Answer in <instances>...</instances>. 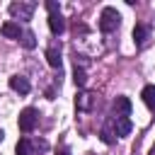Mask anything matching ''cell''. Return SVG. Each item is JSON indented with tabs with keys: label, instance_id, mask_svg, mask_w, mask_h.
Returning a JSON list of instances; mask_svg holds the SVG:
<instances>
[{
	"label": "cell",
	"instance_id": "6da1fadb",
	"mask_svg": "<svg viewBox=\"0 0 155 155\" xmlns=\"http://www.w3.org/2000/svg\"><path fill=\"white\" fill-rule=\"evenodd\" d=\"M46 10H48V29H51V34H63L65 31V19H63V15H61V7H58V2L56 0H46Z\"/></svg>",
	"mask_w": 155,
	"mask_h": 155
},
{
	"label": "cell",
	"instance_id": "7a4b0ae2",
	"mask_svg": "<svg viewBox=\"0 0 155 155\" xmlns=\"http://www.w3.org/2000/svg\"><path fill=\"white\" fill-rule=\"evenodd\" d=\"M119 24H121V15L116 12V7H104L99 15V29L104 34H111L119 29Z\"/></svg>",
	"mask_w": 155,
	"mask_h": 155
},
{
	"label": "cell",
	"instance_id": "3957f363",
	"mask_svg": "<svg viewBox=\"0 0 155 155\" xmlns=\"http://www.w3.org/2000/svg\"><path fill=\"white\" fill-rule=\"evenodd\" d=\"M36 124H39V111H36V109L27 107V109H22V111H19L17 126H19V131H22V133H31V131L36 128Z\"/></svg>",
	"mask_w": 155,
	"mask_h": 155
},
{
	"label": "cell",
	"instance_id": "277c9868",
	"mask_svg": "<svg viewBox=\"0 0 155 155\" xmlns=\"http://www.w3.org/2000/svg\"><path fill=\"white\" fill-rule=\"evenodd\" d=\"M48 143L46 140H31V138H22L17 143V155H39L41 150H46Z\"/></svg>",
	"mask_w": 155,
	"mask_h": 155
},
{
	"label": "cell",
	"instance_id": "5b68a950",
	"mask_svg": "<svg viewBox=\"0 0 155 155\" xmlns=\"http://www.w3.org/2000/svg\"><path fill=\"white\" fill-rule=\"evenodd\" d=\"M10 15L15 17V19H31V15H34V10H36V5L34 2H24V0H19V2H10Z\"/></svg>",
	"mask_w": 155,
	"mask_h": 155
},
{
	"label": "cell",
	"instance_id": "8992f818",
	"mask_svg": "<svg viewBox=\"0 0 155 155\" xmlns=\"http://www.w3.org/2000/svg\"><path fill=\"white\" fill-rule=\"evenodd\" d=\"M97 102H99V97H97V92H87V90H82V92H78V97H75V107H78V111H92L94 107H97Z\"/></svg>",
	"mask_w": 155,
	"mask_h": 155
},
{
	"label": "cell",
	"instance_id": "52a82bcc",
	"mask_svg": "<svg viewBox=\"0 0 155 155\" xmlns=\"http://www.w3.org/2000/svg\"><path fill=\"white\" fill-rule=\"evenodd\" d=\"M148 39H150V29H148L145 24H136V27H133V41H136V46L143 48V46L148 44Z\"/></svg>",
	"mask_w": 155,
	"mask_h": 155
},
{
	"label": "cell",
	"instance_id": "ba28073f",
	"mask_svg": "<svg viewBox=\"0 0 155 155\" xmlns=\"http://www.w3.org/2000/svg\"><path fill=\"white\" fill-rule=\"evenodd\" d=\"M10 87L15 92H19V94H29V90H31V85H29V80L24 75H12L10 78Z\"/></svg>",
	"mask_w": 155,
	"mask_h": 155
},
{
	"label": "cell",
	"instance_id": "9c48e42d",
	"mask_svg": "<svg viewBox=\"0 0 155 155\" xmlns=\"http://www.w3.org/2000/svg\"><path fill=\"white\" fill-rule=\"evenodd\" d=\"M131 128H133V124L128 116H114V133L116 136H128Z\"/></svg>",
	"mask_w": 155,
	"mask_h": 155
},
{
	"label": "cell",
	"instance_id": "30bf717a",
	"mask_svg": "<svg viewBox=\"0 0 155 155\" xmlns=\"http://www.w3.org/2000/svg\"><path fill=\"white\" fill-rule=\"evenodd\" d=\"M131 114V99L128 97H116L114 99V116H128Z\"/></svg>",
	"mask_w": 155,
	"mask_h": 155
},
{
	"label": "cell",
	"instance_id": "8fae6325",
	"mask_svg": "<svg viewBox=\"0 0 155 155\" xmlns=\"http://www.w3.org/2000/svg\"><path fill=\"white\" fill-rule=\"evenodd\" d=\"M0 34H2L5 39H19V36H22V29H19L17 22H5V24L0 27Z\"/></svg>",
	"mask_w": 155,
	"mask_h": 155
},
{
	"label": "cell",
	"instance_id": "7c38bea8",
	"mask_svg": "<svg viewBox=\"0 0 155 155\" xmlns=\"http://www.w3.org/2000/svg\"><path fill=\"white\" fill-rule=\"evenodd\" d=\"M140 97H143L145 107L155 114V85H145V87H143V92H140Z\"/></svg>",
	"mask_w": 155,
	"mask_h": 155
},
{
	"label": "cell",
	"instance_id": "4fadbf2b",
	"mask_svg": "<svg viewBox=\"0 0 155 155\" xmlns=\"http://www.w3.org/2000/svg\"><path fill=\"white\" fill-rule=\"evenodd\" d=\"M46 61H48V65L53 70H61V51L56 46H48L46 48Z\"/></svg>",
	"mask_w": 155,
	"mask_h": 155
},
{
	"label": "cell",
	"instance_id": "5bb4252c",
	"mask_svg": "<svg viewBox=\"0 0 155 155\" xmlns=\"http://www.w3.org/2000/svg\"><path fill=\"white\" fill-rule=\"evenodd\" d=\"M19 41H22V46H24V48H34V46H36V34L27 29V31H22Z\"/></svg>",
	"mask_w": 155,
	"mask_h": 155
},
{
	"label": "cell",
	"instance_id": "9a60e30c",
	"mask_svg": "<svg viewBox=\"0 0 155 155\" xmlns=\"http://www.w3.org/2000/svg\"><path fill=\"white\" fill-rule=\"evenodd\" d=\"M73 82H75L78 87H85V85H87V73H85V68H78V65H75V70H73Z\"/></svg>",
	"mask_w": 155,
	"mask_h": 155
},
{
	"label": "cell",
	"instance_id": "2e32d148",
	"mask_svg": "<svg viewBox=\"0 0 155 155\" xmlns=\"http://www.w3.org/2000/svg\"><path fill=\"white\" fill-rule=\"evenodd\" d=\"M99 136H102V140H104V143H114V138H111V133H109L107 128H102V133H99Z\"/></svg>",
	"mask_w": 155,
	"mask_h": 155
},
{
	"label": "cell",
	"instance_id": "e0dca14e",
	"mask_svg": "<svg viewBox=\"0 0 155 155\" xmlns=\"http://www.w3.org/2000/svg\"><path fill=\"white\" fill-rule=\"evenodd\" d=\"M58 155H70V150H68V148H61V150H58Z\"/></svg>",
	"mask_w": 155,
	"mask_h": 155
},
{
	"label": "cell",
	"instance_id": "ac0fdd59",
	"mask_svg": "<svg viewBox=\"0 0 155 155\" xmlns=\"http://www.w3.org/2000/svg\"><path fill=\"white\" fill-rule=\"evenodd\" d=\"M2 138H5V133H2V128H0V143H2Z\"/></svg>",
	"mask_w": 155,
	"mask_h": 155
},
{
	"label": "cell",
	"instance_id": "d6986e66",
	"mask_svg": "<svg viewBox=\"0 0 155 155\" xmlns=\"http://www.w3.org/2000/svg\"><path fill=\"white\" fill-rule=\"evenodd\" d=\"M150 155H155V145H153V150H150Z\"/></svg>",
	"mask_w": 155,
	"mask_h": 155
}]
</instances>
